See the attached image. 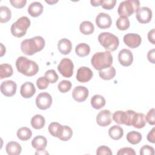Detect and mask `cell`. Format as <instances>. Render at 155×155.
Segmentation results:
<instances>
[{"instance_id":"obj_29","label":"cell","mask_w":155,"mask_h":155,"mask_svg":"<svg viewBox=\"0 0 155 155\" xmlns=\"http://www.w3.org/2000/svg\"><path fill=\"white\" fill-rule=\"evenodd\" d=\"M79 30L82 34L85 35H88L93 33L94 30V27L93 23L90 21H85L81 23Z\"/></svg>"},{"instance_id":"obj_39","label":"cell","mask_w":155,"mask_h":155,"mask_svg":"<svg viewBox=\"0 0 155 155\" xmlns=\"http://www.w3.org/2000/svg\"><path fill=\"white\" fill-rule=\"evenodd\" d=\"M48 80L44 77H40L36 81V85L40 90L46 89L49 85Z\"/></svg>"},{"instance_id":"obj_30","label":"cell","mask_w":155,"mask_h":155,"mask_svg":"<svg viewBox=\"0 0 155 155\" xmlns=\"http://www.w3.org/2000/svg\"><path fill=\"white\" fill-rule=\"evenodd\" d=\"M76 54L80 57H85L89 54L90 52V46L85 43H80L75 48Z\"/></svg>"},{"instance_id":"obj_10","label":"cell","mask_w":155,"mask_h":155,"mask_svg":"<svg viewBox=\"0 0 155 155\" xmlns=\"http://www.w3.org/2000/svg\"><path fill=\"white\" fill-rule=\"evenodd\" d=\"M1 92L5 96L11 97L13 96L16 91L17 85L16 84L12 81L7 80L3 81L0 86Z\"/></svg>"},{"instance_id":"obj_37","label":"cell","mask_w":155,"mask_h":155,"mask_svg":"<svg viewBox=\"0 0 155 155\" xmlns=\"http://www.w3.org/2000/svg\"><path fill=\"white\" fill-rule=\"evenodd\" d=\"M71 86H72V84L70 81L63 80L59 83L58 85V90L60 91V92L65 93L70 90Z\"/></svg>"},{"instance_id":"obj_38","label":"cell","mask_w":155,"mask_h":155,"mask_svg":"<svg viewBox=\"0 0 155 155\" xmlns=\"http://www.w3.org/2000/svg\"><path fill=\"white\" fill-rule=\"evenodd\" d=\"M45 77L48 80L49 82L51 84L55 83L59 79V76L57 74L56 72L53 69L47 70L45 73Z\"/></svg>"},{"instance_id":"obj_7","label":"cell","mask_w":155,"mask_h":155,"mask_svg":"<svg viewBox=\"0 0 155 155\" xmlns=\"http://www.w3.org/2000/svg\"><path fill=\"white\" fill-rule=\"evenodd\" d=\"M74 64L68 58H63L58 66L59 72L65 78H70L73 74Z\"/></svg>"},{"instance_id":"obj_28","label":"cell","mask_w":155,"mask_h":155,"mask_svg":"<svg viewBox=\"0 0 155 155\" xmlns=\"http://www.w3.org/2000/svg\"><path fill=\"white\" fill-rule=\"evenodd\" d=\"M32 132L31 130L26 127H23L19 128L17 131V136L18 139L22 141H25L31 138Z\"/></svg>"},{"instance_id":"obj_6","label":"cell","mask_w":155,"mask_h":155,"mask_svg":"<svg viewBox=\"0 0 155 155\" xmlns=\"http://www.w3.org/2000/svg\"><path fill=\"white\" fill-rule=\"evenodd\" d=\"M140 2L138 0H127L121 2L117 8L120 16L128 17L133 15L139 8Z\"/></svg>"},{"instance_id":"obj_44","label":"cell","mask_w":155,"mask_h":155,"mask_svg":"<svg viewBox=\"0 0 155 155\" xmlns=\"http://www.w3.org/2000/svg\"><path fill=\"white\" fill-rule=\"evenodd\" d=\"M146 120L150 125H154L155 124V117H154V108L150 109L146 115Z\"/></svg>"},{"instance_id":"obj_17","label":"cell","mask_w":155,"mask_h":155,"mask_svg":"<svg viewBox=\"0 0 155 155\" xmlns=\"http://www.w3.org/2000/svg\"><path fill=\"white\" fill-rule=\"evenodd\" d=\"M36 93V88L31 82H24L21 87L20 93L24 98H30Z\"/></svg>"},{"instance_id":"obj_16","label":"cell","mask_w":155,"mask_h":155,"mask_svg":"<svg viewBox=\"0 0 155 155\" xmlns=\"http://www.w3.org/2000/svg\"><path fill=\"white\" fill-rule=\"evenodd\" d=\"M93 76L91 70L87 67H81L77 71L76 79L82 83L87 82Z\"/></svg>"},{"instance_id":"obj_2","label":"cell","mask_w":155,"mask_h":155,"mask_svg":"<svg viewBox=\"0 0 155 155\" xmlns=\"http://www.w3.org/2000/svg\"><path fill=\"white\" fill-rule=\"evenodd\" d=\"M16 67L19 73L27 76H33L36 74L39 70L36 62L24 56H20L16 59Z\"/></svg>"},{"instance_id":"obj_32","label":"cell","mask_w":155,"mask_h":155,"mask_svg":"<svg viewBox=\"0 0 155 155\" xmlns=\"http://www.w3.org/2000/svg\"><path fill=\"white\" fill-rule=\"evenodd\" d=\"M127 140L133 145L137 144L142 140V134L139 132L135 131L128 132L127 134Z\"/></svg>"},{"instance_id":"obj_53","label":"cell","mask_w":155,"mask_h":155,"mask_svg":"<svg viewBox=\"0 0 155 155\" xmlns=\"http://www.w3.org/2000/svg\"><path fill=\"white\" fill-rule=\"evenodd\" d=\"M58 1H45V2H47V3H48V4H54V3H56L57 2H58Z\"/></svg>"},{"instance_id":"obj_47","label":"cell","mask_w":155,"mask_h":155,"mask_svg":"<svg viewBox=\"0 0 155 155\" xmlns=\"http://www.w3.org/2000/svg\"><path fill=\"white\" fill-rule=\"evenodd\" d=\"M147 139L148 142L154 143H155V128L153 127L152 130L148 133Z\"/></svg>"},{"instance_id":"obj_22","label":"cell","mask_w":155,"mask_h":155,"mask_svg":"<svg viewBox=\"0 0 155 155\" xmlns=\"http://www.w3.org/2000/svg\"><path fill=\"white\" fill-rule=\"evenodd\" d=\"M5 150L9 155H18L22 151L21 146L19 143L15 141H11L7 143L5 147Z\"/></svg>"},{"instance_id":"obj_24","label":"cell","mask_w":155,"mask_h":155,"mask_svg":"<svg viewBox=\"0 0 155 155\" xmlns=\"http://www.w3.org/2000/svg\"><path fill=\"white\" fill-rule=\"evenodd\" d=\"M106 101L105 98L100 94H95L91 99V105L93 108L99 110L104 107Z\"/></svg>"},{"instance_id":"obj_8","label":"cell","mask_w":155,"mask_h":155,"mask_svg":"<svg viewBox=\"0 0 155 155\" xmlns=\"http://www.w3.org/2000/svg\"><path fill=\"white\" fill-rule=\"evenodd\" d=\"M52 104V97L50 94L46 92L39 93L36 98V104L38 108L46 110L49 108Z\"/></svg>"},{"instance_id":"obj_34","label":"cell","mask_w":155,"mask_h":155,"mask_svg":"<svg viewBox=\"0 0 155 155\" xmlns=\"http://www.w3.org/2000/svg\"><path fill=\"white\" fill-rule=\"evenodd\" d=\"M113 120L118 124H125L127 121V113L126 111L118 110L115 111L112 115Z\"/></svg>"},{"instance_id":"obj_15","label":"cell","mask_w":155,"mask_h":155,"mask_svg":"<svg viewBox=\"0 0 155 155\" xmlns=\"http://www.w3.org/2000/svg\"><path fill=\"white\" fill-rule=\"evenodd\" d=\"M97 26L102 29H105L110 27L112 21L110 16L105 13H99L95 19Z\"/></svg>"},{"instance_id":"obj_5","label":"cell","mask_w":155,"mask_h":155,"mask_svg":"<svg viewBox=\"0 0 155 155\" xmlns=\"http://www.w3.org/2000/svg\"><path fill=\"white\" fill-rule=\"evenodd\" d=\"M30 25V20L27 16H22L13 22L11 26L10 30L13 36L21 38L26 34L28 28Z\"/></svg>"},{"instance_id":"obj_26","label":"cell","mask_w":155,"mask_h":155,"mask_svg":"<svg viewBox=\"0 0 155 155\" xmlns=\"http://www.w3.org/2000/svg\"><path fill=\"white\" fill-rule=\"evenodd\" d=\"M99 76L104 80H110L116 75V70L114 67L111 66L107 68L99 70Z\"/></svg>"},{"instance_id":"obj_20","label":"cell","mask_w":155,"mask_h":155,"mask_svg":"<svg viewBox=\"0 0 155 155\" xmlns=\"http://www.w3.org/2000/svg\"><path fill=\"white\" fill-rule=\"evenodd\" d=\"M145 115L142 113H135L132 121V126L136 128H142L146 125Z\"/></svg>"},{"instance_id":"obj_35","label":"cell","mask_w":155,"mask_h":155,"mask_svg":"<svg viewBox=\"0 0 155 155\" xmlns=\"http://www.w3.org/2000/svg\"><path fill=\"white\" fill-rule=\"evenodd\" d=\"M116 25L119 30H126L130 27V21L127 17L120 16L117 19Z\"/></svg>"},{"instance_id":"obj_9","label":"cell","mask_w":155,"mask_h":155,"mask_svg":"<svg viewBox=\"0 0 155 155\" xmlns=\"http://www.w3.org/2000/svg\"><path fill=\"white\" fill-rule=\"evenodd\" d=\"M137 20L141 24H147L152 18V11L147 7H139L136 12Z\"/></svg>"},{"instance_id":"obj_18","label":"cell","mask_w":155,"mask_h":155,"mask_svg":"<svg viewBox=\"0 0 155 155\" xmlns=\"http://www.w3.org/2000/svg\"><path fill=\"white\" fill-rule=\"evenodd\" d=\"M58 48L61 54H68L70 53L72 48L71 42L67 38H62L58 42Z\"/></svg>"},{"instance_id":"obj_49","label":"cell","mask_w":155,"mask_h":155,"mask_svg":"<svg viewBox=\"0 0 155 155\" xmlns=\"http://www.w3.org/2000/svg\"><path fill=\"white\" fill-rule=\"evenodd\" d=\"M154 35H155V30H154V28H153L150 31H149V32L148 33V36H147L148 41L153 44H155Z\"/></svg>"},{"instance_id":"obj_21","label":"cell","mask_w":155,"mask_h":155,"mask_svg":"<svg viewBox=\"0 0 155 155\" xmlns=\"http://www.w3.org/2000/svg\"><path fill=\"white\" fill-rule=\"evenodd\" d=\"M47 145V140L43 136H37L31 141L32 147L37 150H44Z\"/></svg>"},{"instance_id":"obj_51","label":"cell","mask_w":155,"mask_h":155,"mask_svg":"<svg viewBox=\"0 0 155 155\" xmlns=\"http://www.w3.org/2000/svg\"><path fill=\"white\" fill-rule=\"evenodd\" d=\"M1 54L0 56L2 57L5 53V47L3 45V44L2 43H1Z\"/></svg>"},{"instance_id":"obj_48","label":"cell","mask_w":155,"mask_h":155,"mask_svg":"<svg viewBox=\"0 0 155 155\" xmlns=\"http://www.w3.org/2000/svg\"><path fill=\"white\" fill-rule=\"evenodd\" d=\"M155 50L154 48L148 51V53H147V58L148 60L152 64H154L155 61Z\"/></svg>"},{"instance_id":"obj_36","label":"cell","mask_w":155,"mask_h":155,"mask_svg":"<svg viewBox=\"0 0 155 155\" xmlns=\"http://www.w3.org/2000/svg\"><path fill=\"white\" fill-rule=\"evenodd\" d=\"M72 136H73L72 129L68 126L63 125L62 133L59 139L62 141H67L71 139Z\"/></svg>"},{"instance_id":"obj_41","label":"cell","mask_w":155,"mask_h":155,"mask_svg":"<svg viewBox=\"0 0 155 155\" xmlns=\"http://www.w3.org/2000/svg\"><path fill=\"white\" fill-rule=\"evenodd\" d=\"M141 155H153L154 154V149L153 147L148 145H143L140 150Z\"/></svg>"},{"instance_id":"obj_11","label":"cell","mask_w":155,"mask_h":155,"mask_svg":"<svg viewBox=\"0 0 155 155\" xmlns=\"http://www.w3.org/2000/svg\"><path fill=\"white\" fill-rule=\"evenodd\" d=\"M96 120L99 126L107 127L112 122V114L108 110H103L97 114Z\"/></svg>"},{"instance_id":"obj_19","label":"cell","mask_w":155,"mask_h":155,"mask_svg":"<svg viewBox=\"0 0 155 155\" xmlns=\"http://www.w3.org/2000/svg\"><path fill=\"white\" fill-rule=\"evenodd\" d=\"M43 12V5L39 2H33L28 7V13L32 17L40 16Z\"/></svg>"},{"instance_id":"obj_42","label":"cell","mask_w":155,"mask_h":155,"mask_svg":"<svg viewBox=\"0 0 155 155\" xmlns=\"http://www.w3.org/2000/svg\"><path fill=\"white\" fill-rule=\"evenodd\" d=\"M96 153L97 155H102V154L112 155L113 154L111 149L109 147L105 145H102L99 147L96 150Z\"/></svg>"},{"instance_id":"obj_4","label":"cell","mask_w":155,"mask_h":155,"mask_svg":"<svg viewBox=\"0 0 155 155\" xmlns=\"http://www.w3.org/2000/svg\"><path fill=\"white\" fill-rule=\"evenodd\" d=\"M97 39L100 44L106 49L107 51H113L117 48L119 45L118 37L110 32L101 33Z\"/></svg>"},{"instance_id":"obj_52","label":"cell","mask_w":155,"mask_h":155,"mask_svg":"<svg viewBox=\"0 0 155 155\" xmlns=\"http://www.w3.org/2000/svg\"><path fill=\"white\" fill-rule=\"evenodd\" d=\"M36 154H48V153L47 151H46L45 150H37V151L35 153Z\"/></svg>"},{"instance_id":"obj_50","label":"cell","mask_w":155,"mask_h":155,"mask_svg":"<svg viewBox=\"0 0 155 155\" xmlns=\"http://www.w3.org/2000/svg\"><path fill=\"white\" fill-rule=\"evenodd\" d=\"M100 2L101 0H91L90 1L91 4L94 7H97L100 5Z\"/></svg>"},{"instance_id":"obj_40","label":"cell","mask_w":155,"mask_h":155,"mask_svg":"<svg viewBox=\"0 0 155 155\" xmlns=\"http://www.w3.org/2000/svg\"><path fill=\"white\" fill-rule=\"evenodd\" d=\"M116 4V0H101L100 5L106 10H111L115 6Z\"/></svg>"},{"instance_id":"obj_33","label":"cell","mask_w":155,"mask_h":155,"mask_svg":"<svg viewBox=\"0 0 155 155\" xmlns=\"http://www.w3.org/2000/svg\"><path fill=\"white\" fill-rule=\"evenodd\" d=\"M12 17V12L10 9L7 6L0 7V22L5 23L8 22Z\"/></svg>"},{"instance_id":"obj_13","label":"cell","mask_w":155,"mask_h":155,"mask_svg":"<svg viewBox=\"0 0 155 155\" xmlns=\"http://www.w3.org/2000/svg\"><path fill=\"white\" fill-rule=\"evenodd\" d=\"M88 90L84 86H76L73 90L72 97L78 102H82L85 101L88 96Z\"/></svg>"},{"instance_id":"obj_31","label":"cell","mask_w":155,"mask_h":155,"mask_svg":"<svg viewBox=\"0 0 155 155\" xmlns=\"http://www.w3.org/2000/svg\"><path fill=\"white\" fill-rule=\"evenodd\" d=\"M13 73L12 66L8 64H2L0 65V79L8 78Z\"/></svg>"},{"instance_id":"obj_45","label":"cell","mask_w":155,"mask_h":155,"mask_svg":"<svg viewBox=\"0 0 155 155\" xmlns=\"http://www.w3.org/2000/svg\"><path fill=\"white\" fill-rule=\"evenodd\" d=\"M10 4L12 5V6L15 7L17 8H21L24 7L26 3V0H10Z\"/></svg>"},{"instance_id":"obj_23","label":"cell","mask_w":155,"mask_h":155,"mask_svg":"<svg viewBox=\"0 0 155 155\" xmlns=\"http://www.w3.org/2000/svg\"><path fill=\"white\" fill-rule=\"evenodd\" d=\"M109 136L113 140H119L124 134L123 128L119 125H113L108 130Z\"/></svg>"},{"instance_id":"obj_3","label":"cell","mask_w":155,"mask_h":155,"mask_svg":"<svg viewBox=\"0 0 155 155\" xmlns=\"http://www.w3.org/2000/svg\"><path fill=\"white\" fill-rule=\"evenodd\" d=\"M113 56L109 51L96 53L91 59V64L93 68L102 70L111 66Z\"/></svg>"},{"instance_id":"obj_12","label":"cell","mask_w":155,"mask_h":155,"mask_svg":"<svg viewBox=\"0 0 155 155\" xmlns=\"http://www.w3.org/2000/svg\"><path fill=\"white\" fill-rule=\"evenodd\" d=\"M123 39L124 43L131 48L139 47L142 42L141 37L137 33H127L124 35Z\"/></svg>"},{"instance_id":"obj_43","label":"cell","mask_w":155,"mask_h":155,"mask_svg":"<svg viewBox=\"0 0 155 155\" xmlns=\"http://www.w3.org/2000/svg\"><path fill=\"white\" fill-rule=\"evenodd\" d=\"M117 155H135L136 152L133 148L130 147H124L120 148L117 153Z\"/></svg>"},{"instance_id":"obj_1","label":"cell","mask_w":155,"mask_h":155,"mask_svg":"<svg viewBox=\"0 0 155 155\" xmlns=\"http://www.w3.org/2000/svg\"><path fill=\"white\" fill-rule=\"evenodd\" d=\"M45 45L44 39L42 36H37L22 41L21 44V49L24 54L31 56L41 51L44 48Z\"/></svg>"},{"instance_id":"obj_27","label":"cell","mask_w":155,"mask_h":155,"mask_svg":"<svg viewBox=\"0 0 155 155\" xmlns=\"http://www.w3.org/2000/svg\"><path fill=\"white\" fill-rule=\"evenodd\" d=\"M48 130L50 134H51L54 137H59L62 130V125L56 122H53L50 124L48 127Z\"/></svg>"},{"instance_id":"obj_46","label":"cell","mask_w":155,"mask_h":155,"mask_svg":"<svg viewBox=\"0 0 155 155\" xmlns=\"http://www.w3.org/2000/svg\"><path fill=\"white\" fill-rule=\"evenodd\" d=\"M126 113H127V121H126L125 125L127 126H131L133 119L134 117V116L136 112L133 110H128L126 111Z\"/></svg>"},{"instance_id":"obj_14","label":"cell","mask_w":155,"mask_h":155,"mask_svg":"<svg viewBox=\"0 0 155 155\" xmlns=\"http://www.w3.org/2000/svg\"><path fill=\"white\" fill-rule=\"evenodd\" d=\"M118 60L120 64L125 67L130 66L133 61L132 52L128 49H122L118 54Z\"/></svg>"},{"instance_id":"obj_25","label":"cell","mask_w":155,"mask_h":155,"mask_svg":"<svg viewBox=\"0 0 155 155\" xmlns=\"http://www.w3.org/2000/svg\"><path fill=\"white\" fill-rule=\"evenodd\" d=\"M45 124V118L41 114H36L31 119V125L34 129L39 130L42 128Z\"/></svg>"}]
</instances>
